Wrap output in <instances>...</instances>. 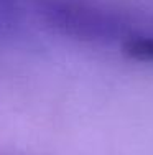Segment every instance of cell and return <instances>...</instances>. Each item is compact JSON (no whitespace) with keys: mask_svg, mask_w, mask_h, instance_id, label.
Returning a JSON list of instances; mask_svg holds the SVG:
<instances>
[{"mask_svg":"<svg viewBox=\"0 0 153 155\" xmlns=\"http://www.w3.org/2000/svg\"><path fill=\"white\" fill-rule=\"evenodd\" d=\"M35 8L45 25L79 41L109 45L133 35L123 15L94 0H35Z\"/></svg>","mask_w":153,"mask_h":155,"instance_id":"cell-1","label":"cell"},{"mask_svg":"<svg viewBox=\"0 0 153 155\" xmlns=\"http://www.w3.org/2000/svg\"><path fill=\"white\" fill-rule=\"evenodd\" d=\"M122 50L129 58L142 63H153V35L133 33L122 43Z\"/></svg>","mask_w":153,"mask_h":155,"instance_id":"cell-2","label":"cell"},{"mask_svg":"<svg viewBox=\"0 0 153 155\" xmlns=\"http://www.w3.org/2000/svg\"><path fill=\"white\" fill-rule=\"evenodd\" d=\"M21 21V0H0V35L17 31Z\"/></svg>","mask_w":153,"mask_h":155,"instance_id":"cell-3","label":"cell"}]
</instances>
